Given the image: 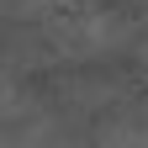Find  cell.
I'll return each mask as SVG.
<instances>
[{
	"label": "cell",
	"mask_w": 148,
	"mask_h": 148,
	"mask_svg": "<svg viewBox=\"0 0 148 148\" xmlns=\"http://www.w3.org/2000/svg\"><path fill=\"white\" fill-rule=\"evenodd\" d=\"M122 32H127L122 16H111V11H79V16H69V21H58V48L79 53V58H95V53L122 42Z\"/></svg>",
	"instance_id": "cell-1"
},
{
	"label": "cell",
	"mask_w": 148,
	"mask_h": 148,
	"mask_svg": "<svg viewBox=\"0 0 148 148\" xmlns=\"http://www.w3.org/2000/svg\"><path fill=\"white\" fill-rule=\"evenodd\" d=\"M53 5H58V0H0V16H42Z\"/></svg>",
	"instance_id": "cell-2"
},
{
	"label": "cell",
	"mask_w": 148,
	"mask_h": 148,
	"mask_svg": "<svg viewBox=\"0 0 148 148\" xmlns=\"http://www.w3.org/2000/svg\"><path fill=\"white\" fill-rule=\"evenodd\" d=\"M143 5H148V0H143Z\"/></svg>",
	"instance_id": "cell-3"
}]
</instances>
